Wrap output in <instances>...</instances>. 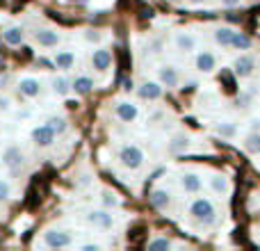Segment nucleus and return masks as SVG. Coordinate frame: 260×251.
<instances>
[{"mask_svg":"<svg viewBox=\"0 0 260 251\" xmlns=\"http://www.w3.org/2000/svg\"><path fill=\"white\" fill-rule=\"evenodd\" d=\"M189 217H192L194 222H199V224H203V226L215 224V219H217L215 203H212L210 199H206V197L194 199V201L189 203Z\"/></svg>","mask_w":260,"mask_h":251,"instance_id":"obj_1","label":"nucleus"},{"mask_svg":"<svg viewBox=\"0 0 260 251\" xmlns=\"http://www.w3.org/2000/svg\"><path fill=\"white\" fill-rule=\"evenodd\" d=\"M119 160H121V165L126 167V169L137 171V169H142L146 158H144V151L137 144H126V146H121V151H119Z\"/></svg>","mask_w":260,"mask_h":251,"instance_id":"obj_2","label":"nucleus"},{"mask_svg":"<svg viewBox=\"0 0 260 251\" xmlns=\"http://www.w3.org/2000/svg\"><path fill=\"white\" fill-rule=\"evenodd\" d=\"M44 244L48 249H67L73 244V235L67 229H48L44 233Z\"/></svg>","mask_w":260,"mask_h":251,"instance_id":"obj_3","label":"nucleus"},{"mask_svg":"<svg viewBox=\"0 0 260 251\" xmlns=\"http://www.w3.org/2000/svg\"><path fill=\"white\" fill-rule=\"evenodd\" d=\"M87 222H89L94 229L110 231L114 226V215L110 212V208H96V210L87 212Z\"/></svg>","mask_w":260,"mask_h":251,"instance_id":"obj_4","label":"nucleus"},{"mask_svg":"<svg viewBox=\"0 0 260 251\" xmlns=\"http://www.w3.org/2000/svg\"><path fill=\"white\" fill-rule=\"evenodd\" d=\"M157 82L167 89H176L180 85V71L174 67V64H162L157 69Z\"/></svg>","mask_w":260,"mask_h":251,"instance_id":"obj_5","label":"nucleus"},{"mask_svg":"<svg viewBox=\"0 0 260 251\" xmlns=\"http://www.w3.org/2000/svg\"><path fill=\"white\" fill-rule=\"evenodd\" d=\"M256 57H253V55H238V57H235V62H233V73L238 78H251L253 73H256Z\"/></svg>","mask_w":260,"mask_h":251,"instance_id":"obj_6","label":"nucleus"},{"mask_svg":"<svg viewBox=\"0 0 260 251\" xmlns=\"http://www.w3.org/2000/svg\"><path fill=\"white\" fill-rule=\"evenodd\" d=\"M30 137H32V142H35L39 148H48V146H53V142H55V137H57V135H55V130L50 128L48 123H44V125L32 128Z\"/></svg>","mask_w":260,"mask_h":251,"instance_id":"obj_7","label":"nucleus"},{"mask_svg":"<svg viewBox=\"0 0 260 251\" xmlns=\"http://www.w3.org/2000/svg\"><path fill=\"white\" fill-rule=\"evenodd\" d=\"M35 41L41 46V48H55L62 41V35L57 30H50V27H41V30L35 32Z\"/></svg>","mask_w":260,"mask_h":251,"instance_id":"obj_8","label":"nucleus"},{"mask_svg":"<svg viewBox=\"0 0 260 251\" xmlns=\"http://www.w3.org/2000/svg\"><path fill=\"white\" fill-rule=\"evenodd\" d=\"M162 91H165V87H162L160 82H155V80H146V82H142V85L137 87V94H139V99L142 101H160Z\"/></svg>","mask_w":260,"mask_h":251,"instance_id":"obj_9","label":"nucleus"},{"mask_svg":"<svg viewBox=\"0 0 260 251\" xmlns=\"http://www.w3.org/2000/svg\"><path fill=\"white\" fill-rule=\"evenodd\" d=\"M114 114H117L123 123H133L135 119L139 117V108L135 103H130V101H119V103L114 105Z\"/></svg>","mask_w":260,"mask_h":251,"instance_id":"obj_10","label":"nucleus"},{"mask_svg":"<svg viewBox=\"0 0 260 251\" xmlns=\"http://www.w3.org/2000/svg\"><path fill=\"white\" fill-rule=\"evenodd\" d=\"M194 67H197V71H201V73H212L217 69L215 53H210V50H199L197 57H194Z\"/></svg>","mask_w":260,"mask_h":251,"instance_id":"obj_11","label":"nucleus"},{"mask_svg":"<svg viewBox=\"0 0 260 251\" xmlns=\"http://www.w3.org/2000/svg\"><path fill=\"white\" fill-rule=\"evenodd\" d=\"M180 187H183V192H187V194H199L203 187V178L197 174V171H185V174L180 176Z\"/></svg>","mask_w":260,"mask_h":251,"instance_id":"obj_12","label":"nucleus"},{"mask_svg":"<svg viewBox=\"0 0 260 251\" xmlns=\"http://www.w3.org/2000/svg\"><path fill=\"white\" fill-rule=\"evenodd\" d=\"M235 32L238 30H233L231 25H219V27H215V32H212V39H215V44L219 46V48H231V46H233Z\"/></svg>","mask_w":260,"mask_h":251,"instance_id":"obj_13","label":"nucleus"},{"mask_svg":"<svg viewBox=\"0 0 260 251\" xmlns=\"http://www.w3.org/2000/svg\"><path fill=\"white\" fill-rule=\"evenodd\" d=\"M18 91H21L25 99H37L41 94V82L32 76H25L18 80Z\"/></svg>","mask_w":260,"mask_h":251,"instance_id":"obj_14","label":"nucleus"},{"mask_svg":"<svg viewBox=\"0 0 260 251\" xmlns=\"http://www.w3.org/2000/svg\"><path fill=\"white\" fill-rule=\"evenodd\" d=\"M0 160H3V165L7 169H18L23 165V151L18 146H7L3 151V155H0Z\"/></svg>","mask_w":260,"mask_h":251,"instance_id":"obj_15","label":"nucleus"},{"mask_svg":"<svg viewBox=\"0 0 260 251\" xmlns=\"http://www.w3.org/2000/svg\"><path fill=\"white\" fill-rule=\"evenodd\" d=\"M110 64H112V53H110L108 48H96L94 53H91V67L96 69V71H108Z\"/></svg>","mask_w":260,"mask_h":251,"instance_id":"obj_16","label":"nucleus"},{"mask_svg":"<svg viewBox=\"0 0 260 251\" xmlns=\"http://www.w3.org/2000/svg\"><path fill=\"white\" fill-rule=\"evenodd\" d=\"M174 44L180 53H192V50H197V37L192 32H176Z\"/></svg>","mask_w":260,"mask_h":251,"instance_id":"obj_17","label":"nucleus"},{"mask_svg":"<svg viewBox=\"0 0 260 251\" xmlns=\"http://www.w3.org/2000/svg\"><path fill=\"white\" fill-rule=\"evenodd\" d=\"M76 64V53L73 50H57L53 57V67L59 69V71H69Z\"/></svg>","mask_w":260,"mask_h":251,"instance_id":"obj_18","label":"nucleus"},{"mask_svg":"<svg viewBox=\"0 0 260 251\" xmlns=\"http://www.w3.org/2000/svg\"><path fill=\"white\" fill-rule=\"evenodd\" d=\"M151 206L155 208V210H167V208L171 206L169 190H162V187L153 190V192H151Z\"/></svg>","mask_w":260,"mask_h":251,"instance_id":"obj_19","label":"nucleus"},{"mask_svg":"<svg viewBox=\"0 0 260 251\" xmlns=\"http://www.w3.org/2000/svg\"><path fill=\"white\" fill-rule=\"evenodd\" d=\"M3 39H5V44H9V46H21L23 41H25V30H23L21 25H12V27H7V30H3Z\"/></svg>","mask_w":260,"mask_h":251,"instance_id":"obj_20","label":"nucleus"},{"mask_svg":"<svg viewBox=\"0 0 260 251\" xmlns=\"http://www.w3.org/2000/svg\"><path fill=\"white\" fill-rule=\"evenodd\" d=\"M189 144H192V142H189L187 135H183V133L174 135V137H171V142L167 144V151L174 153V155H180V153H185L189 148Z\"/></svg>","mask_w":260,"mask_h":251,"instance_id":"obj_21","label":"nucleus"},{"mask_svg":"<svg viewBox=\"0 0 260 251\" xmlns=\"http://www.w3.org/2000/svg\"><path fill=\"white\" fill-rule=\"evenodd\" d=\"M94 89V80L89 76H78L76 80H71V91H76L78 96H87Z\"/></svg>","mask_w":260,"mask_h":251,"instance_id":"obj_22","label":"nucleus"},{"mask_svg":"<svg viewBox=\"0 0 260 251\" xmlns=\"http://www.w3.org/2000/svg\"><path fill=\"white\" fill-rule=\"evenodd\" d=\"M242 146H244V151H247V153L258 155V153H260V130H251V133L244 137Z\"/></svg>","mask_w":260,"mask_h":251,"instance_id":"obj_23","label":"nucleus"},{"mask_svg":"<svg viewBox=\"0 0 260 251\" xmlns=\"http://www.w3.org/2000/svg\"><path fill=\"white\" fill-rule=\"evenodd\" d=\"M210 187H212V192L215 194H229L231 183H229V178H226L224 174H212L210 176Z\"/></svg>","mask_w":260,"mask_h":251,"instance_id":"obj_24","label":"nucleus"},{"mask_svg":"<svg viewBox=\"0 0 260 251\" xmlns=\"http://www.w3.org/2000/svg\"><path fill=\"white\" fill-rule=\"evenodd\" d=\"M101 203H103L105 208H110V210H112V208H119L121 206V199H119V194L117 192H112V190H101Z\"/></svg>","mask_w":260,"mask_h":251,"instance_id":"obj_25","label":"nucleus"},{"mask_svg":"<svg viewBox=\"0 0 260 251\" xmlns=\"http://www.w3.org/2000/svg\"><path fill=\"white\" fill-rule=\"evenodd\" d=\"M253 46V39L249 35H244V32H235V37H233V46L231 48H235V50H249Z\"/></svg>","mask_w":260,"mask_h":251,"instance_id":"obj_26","label":"nucleus"},{"mask_svg":"<svg viewBox=\"0 0 260 251\" xmlns=\"http://www.w3.org/2000/svg\"><path fill=\"white\" fill-rule=\"evenodd\" d=\"M53 91L57 96H69V94H71V80H69V78H64V76L55 78V80H53Z\"/></svg>","mask_w":260,"mask_h":251,"instance_id":"obj_27","label":"nucleus"},{"mask_svg":"<svg viewBox=\"0 0 260 251\" xmlns=\"http://www.w3.org/2000/svg\"><path fill=\"white\" fill-rule=\"evenodd\" d=\"M46 123L55 130V135H64V133H67V128H69V121L64 117H50Z\"/></svg>","mask_w":260,"mask_h":251,"instance_id":"obj_28","label":"nucleus"},{"mask_svg":"<svg viewBox=\"0 0 260 251\" xmlns=\"http://www.w3.org/2000/svg\"><path fill=\"white\" fill-rule=\"evenodd\" d=\"M235 133H238V128L233 121H221L217 125V135H221V137H235Z\"/></svg>","mask_w":260,"mask_h":251,"instance_id":"obj_29","label":"nucleus"},{"mask_svg":"<svg viewBox=\"0 0 260 251\" xmlns=\"http://www.w3.org/2000/svg\"><path fill=\"white\" fill-rule=\"evenodd\" d=\"M146 247L148 249H171L174 247V242H171L169 238H153V240H148Z\"/></svg>","mask_w":260,"mask_h":251,"instance_id":"obj_30","label":"nucleus"},{"mask_svg":"<svg viewBox=\"0 0 260 251\" xmlns=\"http://www.w3.org/2000/svg\"><path fill=\"white\" fill-rule=\"evenodd\" d=\"M103 32L101 30H85L82 32V39L85 41H89V44H101V41H103Z\"/></svg>","mask_w":260,"mask_h":251,"instance_id":"obj_31","label":"nucleus"},{"mask_svg":"<svg viewBox=\"0 0 260 251\" xmlns=\"http://www.w3.org/2000/svg\"><path fill=\"white\" fill-rule=\"evenodd\" d=\"M9 197H12V185L5 178H0V201H9Z\"/></svg>","mask_w":260,"mask_h":251,"instance_id":"obj_32","label":"nucleus"},{"mask_svg":"<svg viewBox=\"0 0 260 251\" xmlns=\"http://www.w3.org/2000/svg\"><path fill=\"white\" fill-rule=\"evenodd\" d=\"M12 110V101L7 96H0V112H9Z\"/></svg>","mask_w":260,"mask_h":251,"instance_id":"obj_33","label":"nucleus"},{"mask_svg":"<svg viewBox=\"0 0 260 251\" xmlns=\"http://www.w3.org/2000/svg\"><path fill=\"white\" fill-rule=\"evenodd\" d=\"M219 5H224V7H235V5H240V0H219Z\"/></svg>","mask_w":260,"mask_h":251,"instance_id":"obj_34","label":"nucleus"},{"mask_svg":"<svg viewBox=\"0 0 260 251\" xmlns=\"http://www.w3.org/2000/svg\"><path fill=\"white\" fill-rule=\"evenodd\" d=\"M80 249H85V251H99V249H101V244H82Z\"/></svg>","mask_w":260,"mask_h":251,"instance_id":"obj_35","label":"nucleus"},{"mask_svg":"<svg viewBox=\"0 0 260 251\" xmlns=\"http://www.w3.org/2000/svg\"><path fill=\"white\" fill-rule=\"evenodd\" d=\"M133 80H128V78H126V80H123V89H126V91H133Z\"/></svg>","mask_w":260,"mask_h":251,"instance_id":"obj_36","label":"nucleus"},{"mask_svg":"<svg viewBox=\"0 0 260 251\" xmlns=\"http://www.w3.org/2000/svg\"><path fill=\"white\" fill-rule=\"evenodd\" d=\"M251 130H260V119H251Z\"/></svg>","mask_w":260,"mask_h":251,"instance_id":"obj_37","label":"nucleus"},{"mask_svg":"<svg viewBox=\"0 0 260 251\" xmlns=\"http://www.w3.org/2000/svg\"><path fill=\"white\" fill-rule=\"evenodd\" d=\"M206 3V0H187V5H194V7H197V5H203Z\"/></svg>","mask_w":260,"mask_h":251,"instance_id":"obj_38","label":"nucleus"},{"mask_svg":"<svg viewBox=\"0 0 260 251\" xmlns=\"http://www.w3.org/2000/svg\"><path fill=\"white\" fill-rule=\"evenodd\" d=\"M171 3H187V0H171Z\"/></svg>","mask_w":260,"mask_h":251,"instance_id":"obj_39","label":"nucleus"},{"mask_svg":"<svg viewBox=\"0 0 260 251\" xmlns=\"http://www.w3.org/2000/svg\"><path fill=\"white\" fill-rule=\"evenodd\" d=\"M251 3H256V0H251Z\"/></svg>","mask_w":260,"mask_h":251,"instance_id":"obj_40","label":"nucleus"}]
</instances>
